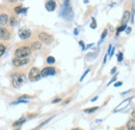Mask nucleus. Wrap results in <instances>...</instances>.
I'll return each mask as SVG.
<instances>
[{
	"mask_svg": "<svg viewBox=\"0 0 135 130\" xmlns=\"http://www.w3.org/2000/svg\"><path fill=\"white\" fill-rule=\"evenodd\" d=\"M28 46H29V48H30L31 51H35V52L41 51V50L43 49V46H42V44H41L39 40H33V41H31L30 45H28Z\"/></svg>",
	"mask_w": 135,
	"mask_h": 130,
	"instance_id": "nucleus-9",
	"label": "nucleus"
},
{
	"mask_svg": "<svg viewBox=\"0 0 135 130\" xmlns=\"http://www.w3.org/2000/svg\"><path fill=\"white\" fill-rule=\"evenodd\" d=\"M14 130H20V127H18V128H16V129H14Z\"/></svg>",
	"mask_w": 135,
	"mask_h": 130,
	"instance_id": "nucleus-33",
	"label": "nucleus"
},
{
	"mask_svg": "<svg viewBox=\"0 0 135 130\" xmlns=\"http://www.w3.org/2000/svg\"><path fill=\"white\" fill-rule=\"evenodd\" d=\"M90 27H91V28H93V29H94V28H96V27H97V25H96V23H95V20H94V23H93V24H91V25H90Z\"/></svg>",
	"mask_w": 135,
	"mask_h": 130,
	"instance_id": "nucleus-27",
	"label": "nucleus"
},
{
	"mask_svg": "<svg viewBox=\"0 0 135 130\" xmlns=\"http://www.w3.org/2000/svg\"><path fill=\"white\" fill-rule=\"evenodd\" d=\"M47 63L48 64H54L55 63V58L52 56H48L47 57Z\"/></svg>",
	"mask_w": 135,
	"mask_h": 130,
	"instance_id": "nucleus-18",
	"label": "nucleus"
},
{
	"mask_svg": "<svg viewBox=\"0 0 135 130\" xmlns=\"http://www.w3.org/2000/svg\"><path fill=\"white\" fill-rule=\"evenodd\" d=\"M12 32L6 27H0V40H9Z\"/></svg>",
	"mask_w": 135,
	"mask_h": 130,
	"instance_id": "nucleus-6",
	"label": "nucleus"
},
{
	"mask_svg": "<svg viewBox=\"0 0 135 130\" xmlns=\"http://www.w3.org/2000/svg\"><path fill=\"white\" fill-rule=\"evenodd\" d=\"M131 31V28H127V33H129Z\"/></svg>",
	"mask_w": 135,
	"mask_h": 130,
	"instance_id": "nucleus-30",
	"label": "nucleus"
},
{
	"mask_svg": "<svg viewBox=\"0 0 135 130\" xmlns=\"http://www.w3.org/2000/svg\"><path fill=\"white\" fill-rule=\"evenodd\" d=\"M37 38H39V41L42 44H45V45H50L52 41L54 40L53 36L51 35V34H49V33H47V32H40L39 34H37Z\"/></svg>",
	"mask_w": 135,
	"mask_h": 130,
	"instance_id": "nucleus-3",
	"label": "nucleus"
},
{
	"mask_svg": "<svg viewBox=\"0 0 135 130\" xmlns=\"http://www.w3.org/2000/svg\"><path fill=\"white\" fill-rule=\"evenodd\" d=\"M14 11H15L17 15L21 14V13L23 11V6H22V5H18V6H16V7L14 8Z\"/></svg>",
	"mask_w": 135,
	"mask_h": 130,
	"instance_id": "nucleus-17",
	"label": "nucleus"
},
{
	"mask_svg": "<svg viewBox=\"0 0 135 130\" xmlns=\"http://www.w3.org/2000/svg\"><path fill=\"white\" fill-rule=\"evenodd\" d=\"M32 54V51L30 50L29 46H23V47H19L16 51H15V58L18 59H27L28 57H30V55Z\"/></svg>",
	"mask_w": 135,
	"mask_h": 130,
	"instance_id": "nucleus-2",
	"label": "nucleus"
},
{
	"mask_svg": "<svg viewBox=\"0 0 135 130\" xmlns=\"http://www.w3.org/2000/svg\"><path fill=\"white\" fill-rule=\"evenodd\" d=\"M5 46L3 45V44H0V58L3 56V54H4V52H5Z\"/></svg>",
	"mask_w": 135,
	"mask_h": 130,
	"instance_id": "nucleus-19",
	"label": "nucleus"
},
{
	"mask_svg": "<svg viewBox=\"0 0 135 130\" xmlns=\"http://www.w3.org/2000/svg\"><path fill=\"white\" fill-rule=\"evenodd\" d=\"M81 128H74V129H72V130H80Z\"/></svg>",
	"mask_w": 135,
	"mask_h": 130,
	"instance_id": "nucleus-32",
	"label": "nucleus"
},
{
	"mask_svg": "<svg viewBox=\"0 0 135 130\" xmlns=\"http://www.w3.org/2000/svg\"><path fill=\"white\" fill-rule=\"evenodd\" d=\"M97 99H98V96H96V97H94V98L91 99V101H96Z\"/></svg>",
	"mask_w": 135,
	"mask_h": 130,
	"instance_id": "nucleus-29",
	"label": "nucleus"
},
{
	"mask_svg": "<svg viewBox=\"0 0 135 130\" xmlns=\"http://www.w3.org/2000/svg\"><path fill=\"white\" fill-rule=\"evenodd\" d=\"M40 72L41 70L39 69V67H32L29 71V75H28V78L30 81H37L41 78V76H40Z\"/></svg>",
	"mask_w": 135,
	"mask_h": 130,
	"instance_id": "nucleus-5",
	"label": "nucleus"
},
{
	"mask_svg": "<svg viewBox=\"0 0 135 130\" xmlns=\"http://www.w3.org/2000/svg\"><path fill=\"white\" fill-rule=\"evenodd\" d=\"M130 17H131V13L129 10H126L123 15V18H122V25H127V23L130 21Z\"/></svg>",
	"mask_w": 135,
	"mask_h": 130,
	"instance_id": "nucleus-11",
	"label": "nucleus"
},
{
	"mask_svg": "<svg viewBox=\"0 0 135 130\" xmlns=\"http://www.w3.org/2000/svg\"><path fill=\"white\" fill-rule=\"evenodd\" d=\"M56 73H57V69L55 67L48 66V67H45L43 70H41L40 76H41V78H45V77H49V76H54Z\"/></svg>",
	"mask_w": 135,
	"mask_h": 130,
	"instance_id": "nucleus-4",
	"label": "nucleus"
},
{
	"mask_svg": "<svg viewBox=\"0 0 135 130\" xmlns=\"http://www.w3.org/2000/svg\"><path fill=\"white\" fill-rule=\"evenodd\" d=\"M122 85H123V83H122V82H117V83H115L114 87H118V86H122Z\"/></svg>",
	"mask_w": 135,
	"mask_h": 130,
	"instance_id": "nucleus-25",
	"label": "nucleus"
},
{
	"mask_svg": "<svg viewBox=\"0 0 135 130\" xmlns=\"http://www.w3.org/2000/svg\"><path fill=\"white\" fill-rule=\"evenodd\" d=\"M126 129L127 130H135V122L134 119H131L127 124H126Z\"/></svg>",
	"mask_w": 135,
	"mask_h": 130,
	"instance_id": "nucleus-13",
	"label": "nucleus"
},
{
	"mask_svg": "<svg viewBox=\"0 0 135 130\" xmlns=\"http://www.w3.org/2000/svg\"><path fill=\"white\" fill-rule=\"evenodd\" d=\"M117 61H118V62L123 61V54H122V53H118V54H117Z\"/></svg>",
	"mask_w": 135,
	"mask_h": 130,
	"instance_id": "nucleus-22",
	"label": "nucleus"
},
{
	"mask_svg": "<svg viewBox=\"0 0 135 130\" xmlns=\"http://www.w3.org/2000/svg\"><path fill=\"white\" fill-rule=\"evenodd\" d=\"M26 81V77L24 73H20V72H14L10 77V82L14 88L19 89Z\"/></svg>",
	"mask_w": 135,
	"mask_h": 130,
	"instance_id": "nucleus-1",
	"label": "nucleus"
},
{
	"mask_svg": "<svg viewBox=\"0 0 135 130\" xmlns=\"http://www.w3.org/2000/svg\"><path fill=\"white\" fill-rule=\"evenodd\" d=\"M12 63H13V65L15 66V67H22V66H25L27 64H29V63H31V61H30V59H18V58H14L13 59V61H12Z\"/></svg>",
	"mask_w": 135,
	"mask_h": 130,
	"instance_id": "nucleus-7",
	"label": "nucleus"
},
{
	"mask_svg": "<svg viewBox=\"0 0 135 130\" xmlns=\"http://www.w3.org/2000/svg\"><path fill=\"white\" fill-rule=\"evenodd\" d=\"M107 33H108V30H107V29H105V30L103 31V33H102V35H101V41H102V40H103V39L105 38V36L107 35Z\"/></svg>",
	"mask_w": 135,
	"mask_h": 130,
	"instance_id": "nucleus-21",
	"label": "nucleus"
},
{
	"mask_svg": "<svg viewBox=\"0 0 135 130\" xmlns=\"http://www.w3.org/2000/svg\"><path fill=\"white\" fill-rule=\"evenodd\" d=\"M80 130H83V129H80Z\"/></svg>",
	"mask_w": 135,
	"mask_h": 130,
	"instance_id": "nucleus-35",
	"label": "nucleus"
},
{
	"mask_svg": "<svg viewBox=\"0 0 135 130\" xmlns=\"http://www.w3.org/2000/svg\"><path fill=\"white\" fill-rule=\"evenodd\" d=\"M31 30L26 29V28H23V29H20L19 30V36L22 40H27L28 38H30L31 36Z\"/></svg>",
	"mask_w": 135,
	"mask_h": 130,
	"instance_id": "nucleus-8",
	"label": "nucleus"
},
{
	"mask_svg": "<svg viewBox=\"0 0 135 130\" xmlns=\"http://www.w3.org/2000/svg\"><path fill=\"white\" fill-rule=\"evenodd\" d=\"M126 28V26L125 25H122L121 27H118L117 28V33H120V32H122V31H124V29Z\"/></svg>",
	"mask_w": 135,
	"mask_h": 130,
	"instance_id": "nucleus-23",
	"label": "nucleus"
},
{
	"mask_svg": "<svg viewBox=\"0 0 135 130\" xmlns=\"http://www.w3.org/2000/svg\"><path fill=\"white\" fill-rule=\"evenodd\" d=\"M60 100H61V98H56V99L52 100V103H57V102H59Z\"/></svg>",
	"mask_w": 135,
	"mask_h": 130,
	"instance_id": "nucleus-24",
	"label": "nucleus"
},
{
	"mask_svg": "<svg viewBox=\"0 0 135 130\" xmlns=\"http://www.w3.org/2000/svg\"><path fill=\"white\" fill-rule=\"evenodd\" d=\"M29 98H34V96H29V95H22L19 100H24V99H29Z\"/></svg>",
	"mask_w": 135,
	"mask_h": 130,
	"instance_id": "nucleus-20",
	"label": "nucleus"
},
{
	"mask_svg": "<svg viewBox=\"0 0 135 130\" xmlns=\"http://www.w3.org/2000/svg\"><path fill=\"white\" fill-rule=\"evenodd\" d=\"M25 121H26V119H25V118H20L19 120H17L16 122H14L13 126H14V127H20L22 124H24V123H25Z\"/></svg>",
	"mask_w": 135,
	"mask_h": 130,
	"instance_id": "nucleus-15",
	"label": "nucleus"
},
{
	"mask_svg": "<svg viewBox=\"0 0 135 130\" xmlns=\"http://www.w3.org/2000/svg\"><path fill=\"white\" fill-rule=\"evenodd\" d=\"M118 130H123V129H118Z\"/></svg>",
	"mask_w": 135,
	"mask_h": 130,
	"instance_id": "nucleus-34",
	"label": "nucleus"
},
{
	"mask_svg": "<svg viewBox=\"0 0 135 130\" xmlns=\"http://www.w3.org/2000/svg\"><path fill=\"white\" fill-rule=\"evenodd\" d=\"M46 9L48 10V11H53L55 10V8H56V2L53 1V0H49V1H47L46 2Z\"/></svg>",
	"mask_w": 135,
	"mask_h": 130,
	"instance_id": "nucleus-12",
	"label": "nucleus"
},
{
	"mask_svg": "<svg viewBox=\"0 0 135 130\" xmlns=\"http://www.w3.org/2000/svg\"><path fill=\"white\" fill-rule=\"evenodd\" d=\"M115 70H116V67H114L112 70H111V75H113V73H115Z\"/></svg>",
	"mask_w": 135,
	"mask_h": 130,
	"instance_id": "nucleus-28",
	"label": "nucleus"
},
{
	"mask_svg": "<svg viewBox=\"0 0 135 130\" xmlns=\"http://www.w3.org/2000/svg\"><path fill=\"white\" fill-rule=\"evenodd\" d=\"M88 71H89V69H87V70H86V71H85V72H84V75H83V76H82V78H81L80 82H81V81H82V79H83V78H84V77H85V76H86V75H87V72H88Z\"/></svg>",
	"mask_w": 135,
	"mask_h": 130,
	"instance_id": "nucleus-26",
	"label": "nucleus"
},
{
	"mask_svg": "<svg viewBox=\"0 0 135 130\" xmlns=\"http://www.w3.org/2000/svg\"><path fill=\"white\" fill-rule=\"evenodd\" d=\"M17 22H18V19H17V17H14V16H12L9 19H8V25L10 27H14L15 25H17Z\"/></svg>",
	"mask_w": 135,
	"mask_h": 130,
	"instance_id": "nucleus-14",
	"label": "nucleus"
},
{
	"mask_svg": "<svg viewBox=\"0 0 135 130\" xmlns=\"http://www.w3.org/2000/svg\"><path fill=\"white\" fill-rule=\"evenodd\" d=\"M98 108H99L98 106H94V107H89V108H86V109H84L83 112H84V113H86V114H91V113L96 112V110H97Z\"/></svg>",
	"mask_w": 135,
	"mask_h": 130,
	"instance_id": "nucleus-16",
	"label": "nucleus"
},
{
	"mask_svg": "<svg viewBox=\"0 0 135 130\" xmlns=\"http://www.w3.org/2000/svg\"><path fill=\"white\" fill-rule=\"evenodd\" d=\"M8 19H9V17H8V14L6 11L0 13V27L5 26L8 22Z\"/></svg>",
	"mask_w": 135,
	"mask_h": 130,
	"instance_id": "nucleus-10",
	"label": "nucleus"
},
{
	"mask_svg": "<svg viewBox=\"0 0 135 130\" xmlns=\"http://www.w3.org/2000/svg\"><path fill=\"white\" fill-rule=\"evenodd\" d=\"M79 44H80L81 46H82V47H83V46H84V44H83V41H80V42H79Z\"/></svg>",
	"mask_w": 135,
	"mask_h": 130,
	"instance_id": "nucleus-31",
	"label": "nucleus"
}]
</instances>
